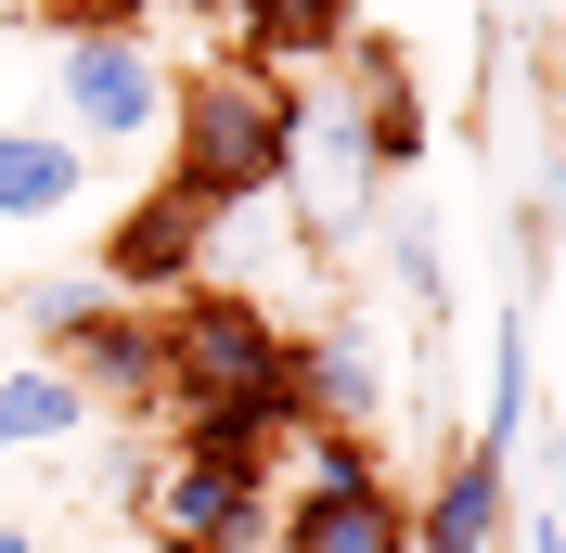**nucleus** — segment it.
Returning a JSON list of instances; mask_svg holds the SVG:
<instances>
[{
  "label": "nucleus",
  "mask_w": 566,
  "mask_h": 553,
  "mask_svg": "<svg viewBox=\"0 0 566 553\" xmlns=\"http://www.w3.org/2000/svg\"><path fill=\"white\" fill-rule=\"evenodd\" d=\"M65 374H77L91 413H142V399H168V347H155V322H142V310H104L91 335L65 347Z\"/></svg>",
  "instance_id": "10"
},
{
  "label": "nucleus",
  "mask_w": 566,
  "mask_h": 553,
  "mask_svg": "<svg viewBox=\"0 0 566 553\" xmlns=\"http://www.w3.org/2000/svg\"><path fill=\"white\" fill-rule=\"evenodd\" d=\"M554 65H566V52H554Z\"/></svg>",
  "instance_id": "24"
},
{
  "label": "nucleus",
  "mask_w": 566,
  "mask_h": 553,
  "mask_svg": "<svg viewBox=\"0 0 566 553\" xmlns=\"http://www.w3.org/2000/svg\"><path fill=\"white\" fill-rule=\"evenodd\" d=\"M52 129L77 155H142L168 142V52L142 27H65L52 39Z\"/></svg>",
  "instance_id": "2"
},
{
  "label": "nucleus",
  "mask_w": 566,
  "mask_h": 553,
  "mask_svg": "<svg viewBox=\"0 0 566 553\" xmlns=\"http://www.w3.org/2000/svg\"><path fill=\"white\" fill-rule=\"evenodd\" d=\"M155 347H168V399L193 413V399H232V386H271L283 374V335L258 296H232V283H180L168 322H155Z\"/></svg>",
  "instance_id": "4"
},
{
  "label": "nucleus",
  "mask_w": 566,
  "mask_h": 553,
  "mask_svg": "<svg viewBox=\"0 0 566 553\" xmlns=\"http://www.w3.org/2000/svg\"><path fill=\"white\" fill-rule=\"evenodd\" d=\"M168 194H193L207 219H245L283 194V77L207 65L168 77Z\"/></svg>",
  "instance_id": "1"
},
{
  "label": "nucleus",
  "mask_w": 566,
  "mask_h": 553,
  "mask_svg": "<svg viewBox=\"0 0 566 553\" xmlns=\"http://www.w3.org/2000/svg\"><path fill=\"white\" fill-rule=\"evenodd\" d=\"M77 194H91V155L39 116H0V232H52Z\"/></svg>",
  "instance_id": "9"
},
{
  "label": "nucleus",
  "mask_w": 566,
  "mask_h": 553,
  "mask_svg": "<svg viewBox=\"0 0 566 553\" xmlns=\"http://www.w3.org/2000/svg\"><path fill=\"white\" fill-rule=\"evenodd\" d=\"M283 386H296V425H335V438H374V413L399 399V361L374 322H322L310 347H283Z\"/></svg>",
  "instance_id": "6"
},
{
  "label": "nucleus",
  "mask_w": 566,
  "mask_h": 553,
  "mask_svg": "<svg viewBox=\"0 0 566 553\" xmlns=\"http://www.w3.org/2000/svg\"><path fill=\"white\" fill-rule=\"evenodd\" d=\"M360 142H374V168H412L424 155V104H412L399 52H360Z\"/></svg>",
  "instance_id": "16"
},
{
  "label": "nucleus",
  "mask_w": 566,
  "mask_h": 553,
  "mask_svg": "<svg viewBox=\"0 0 566 553\" xmlns=\"http://www.w3.org/2000/svg\"><path fill=\"white\" fill-rule=\"evenodd\" d=\"M374 142H360V91H296L283 77V207L310 219L322 244L374 232Z\"/></svg>",
  "instance_id": "3"
},
{
  "label": "nucleus",
  "mask_w": 566,
  "mask_h": 553,
  "mask_svg": "<svg viewBox=\"0 0 566 553\" xmlns=\"http://www.w3.org/2000/svg\"><path fill=\"white\" fill-rule=\"evenodd\" d=\"M13 361H27V347H13V310H0V374H13Z\"/></svg>",
  "instance_id": "22"
},
{
  "label": "nucleus",
  "mask_w": 566,
  "mask_h": 553,
  "mask_svg": "<svg viewBox=\"0 0 566 553\" xmlns=\"http://www.w3.org/2000/svg\"><path fill=\"white\" fill-rule=\"evenodd\" d=\"M283 438H310V425H296V386H232V399H193V413H180V450H207V463H245V477H271V450Z\"/></svg>",
  "instance_id": "11"
},
{
  "label": "nucleus",
  "mask_w": 566,
  "mask_h": 553,
  "mask_svg": "<svg viewBox=\"0 0 566 553\" xmlns=\"http://www.w3.org/2000/svg\"><path fill=\"white\" fill-rule=\"evenodd\" d=\"M142 528H155V553H258L271 541V477L168 450V463H142Z\"/></svg>",
  "instance_id": "5"
},
{
  "label": "nucleus",
  "mask_w": 566,
  "mask_h": 553,
  "mask_svg": "<svg viewBox=\"0 0 566 553\" xmlns=\"http://www.w3.org/2000/svg\"><path fill=\"white\" fill-rule=\"evenodd\" d=\"M91 271H104L116 296H180V283L219 271V219L193 207V194H142V207L104 232V258H91Z\"/></svg>",
  "instance_id": "7"
},
{
  "label": "nucleus",
  "mask_w": 566,
  "mask_h": 553,
  "mask_svg": "<svg viewBox=\"0 0 566 553\" xmlns=\"http://www.w3.org/2000/svg\"><path fill=\"white\" fill-rule=\"evenodd\" d=\"M39 27L65 39V27H142V0H39Z\"/></svg>",
  "instance_id": "20"
},
{
  "label": "nucleus",
  "mask_w": 566,
  "mask_h": 553,
  "mask_svg": "<svg viewBox=\"0 0 566 553\" xmlns=\"http://www.w3.org/2000/svg\"><path fill=\"white\" fill-rule=\"evenodd\" d=\"M310 489H335V502H348V489H387V450H374V438H335V425H310Z\"/></svg>",
  "instance_id": "18"
},
{
  "label": "nucleus",
  "mask_w": 566,
  "mask_h": 553,
  "mask_svg": "<svg viewBox=\"0 0 566 553\" xmlns=\"http://www.w3.org/2000/svg\"><path fill=\"white\" fill-rule=\"evenodd\" d=\"M0 553H39V528H13V515H0Z\"/></svg>",
  "instance_id": "21"
},
{
  "label": "nucleus",
  "mask_w": 566,
  "mask_h": 553,
  "mask_svg": "<svg viewBox=\"0 0 566 553\" xmlns=\"http://www.w3.org/2000/svg\"><path fill=\"white\" fill-rule=\"evenodd\" d=\"M387 271H399L412 310H451V271H438V232H424V219H399V232H387Z\"/></svg>",
  "instance_id": "19"
},
{
  "label": "nucleus",
  "mask_w": 566,
  "mask_h": 553,
  "mask_svg": "<svg viewBox=\"0 0 566 553\" xmlns=\"http://www.w3.org/2000/svg\"><path fill=\"white\" fill-rule=\"evenodd\" d=\"M207 13H219V0H207Z\"/></svg>",
  "instance_id": "23"
},
{
  "label": "nucleus",
  "mask_w": 566,
  "mask_h": 553,
  "mask_svg": "<svg viewBox=\"0 0 566 553\" xmlns=\"http://www.w3.org/2000/svg\"><path fill=\"white\" fill-rule=\"evenodd\" d=\"M0 310H13V347H27V361H65V347L91 335L104 310H129V296H116L104 271H39V283H13Z\"/></svg>",
  "instance_id": "13"
},
{
  "label": "nucleus",
  "mask_w": 566,
  "mask_h": 553,
  "mask_svg": "<svg viewBox=\"0 0 566 553\" xmlns=\"http://www.w3.org/2000/svg\"><path fill=\"white\" fill-rule=\"evenodd\" d=\"M502 528H515V463H490L463 438L438 463V489L412 502V553H502Z\"/></svg>",
  "instance_id": "8"
},
{
  "label": "nucleus",
  "mask_w": 566,
  "mask_h": 553,
  "mask_svg": "<svg viewBox=\"0 0 566 553\" xmlns=\"http://www.w3.org/2000/svg\"><path fill=\"white\" fill-rule=\"evenodd\" d=\"M77 438H91L77 374L65 361H13V374H0V463H13V450H77Z\"/></svg>",
  "instance_id": "14"
},
{
  "label": "nucleus",
  "mask_w": 566,
  "mask_h": 553,
  "mask_svg": "<svg viewBox=\"0 0 566 553\" xmlns=\"http://www.w3.org/2000/svg\"><path fill=\"white\" fill-rule=\"evenodd\" d=\"M232 39H245V65L283 77V65H322L335 39H348V0H219Z\"/></svg>",
  "instance_id": "15"
},
{
  "label": "nucleus",
  "mask_w": 566,
  "mask_h": 553,
  "mask_svg": "<svg viewBox=\"0 0 566 553\" xmlns=\"http://www.w3.org/2000/svg\"><path fill=\"white\" fill-rule=\"evenodd\" d=\"M528 425H541V386H528V322H502V335H490V425H476V450H490V463H515V450H528Z\"/></svg>",
  "instance_id": "17"
},
{
  "label": "nucleus",
  "mask_w": 566,
  "mask_h": 553,
  "mask_svg": "<svg viewBox=\"0 0 566 553\" xmlns=\"http://www.w3.org/2000/svg\"><path fill=\"white\" fill-rule=\"evenodd\" d=\"M283 553H412V502L399 489H296L283 502Z\"/></svg>",
  "instance_id": "12"
}]
</instances>
